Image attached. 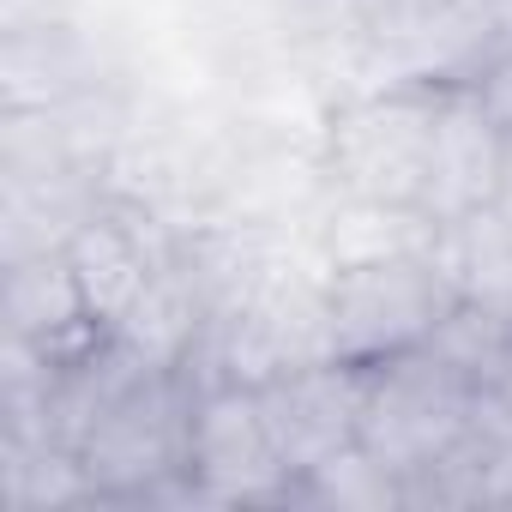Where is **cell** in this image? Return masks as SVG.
Returning <instances> with one entry per match:
<instances>
[{
	"instance_id": "1",
	"label": "cell",
	"mask_w": 512,
	"mask_h": 512,
	"mask_svg": "<svg viewBox=\"0 0 512 512\" xmlns=\"http://www.w3.org/2000/svg\"><path fill=\"white\" fill-rule=\"evenodd\" d=\"M193 356L133 374L103 416L85 428L73 464L91 488V500H163L193 494L187 482V428H193ZM199 500V494H193Z\"/></svg>"
},
{
	"instance_id": "2",
	"label": "cell",
	"mask_w": 512,
	"mask_h": 512,
	"mask_svg": "<svg viewBox=\"0 0 512 512\" xmlns=\"http://www.w3.org/2000/svg\"><path fill=\"white\" fill-rule=\"evenodd\" d=\"M452 308H458V284L446 278L434 253L326 272V344L338 362L356 368H380L392 356L434 344Z\"/></svg>"
},
{
	"instance_id": "3",
	"label": "cell",
	"mask_w": 512,
	"mask_h": 512,
	"mask_svg": "<svg viewBox=\"0 0 512 512\" xmlns=\"http://www.w3.org/2000/svg\"><path fill=\"white\" fill-rule=\"evenodd\" d=\"M476 398H482V386L470 374H458L434 344H422L410 356H392V362L368 368L356 446H368L386 470L416 482L470 434Z\"/></svg>"
},
{
	"instance_id": "4",
	"label": "cell",
	"mask_w": 512,
	"mask_h": 512,
	"mask_svg": "<svg viewBox=\"0 0 512 512\" xmlns=\"http://www.w3.org/2000/svg\"><path fill=\"white\" fill-rule=\"evenodd\" d=\"M434 91L440 79H410V85L356 97L350 109L332 115L326 175L344 199L422 205L428 151H434Z\"/></svg>"
},
{
	"instance_id": "5",
	"label": "cell",
	"mask_w": 512,
	"mask_h": 512,
	"mask_svg": "<svg viewBox=\"0 0 512 512\" xmlns=\"http://www.w3.org/2000/svg\"><path fill=\"white\" fill-rule=\"evenodd\" d=\"M187 482L199 500L241 506V500H290L296 476L272 440L260 386L211 374L199 380L193 398V428H187Z\"/></svg>"
},
{
	"instance_id": "6",
	"label": "cell",
	"mask_w": 512,
	"mask_h": 512,
	"mask_svg": "<svg viewBox=\"0 0 512 512\" xmlns=\"http://www.w3.org/2000/svg\"><path fill=\"white\" fill-rule=\"evenodd\" d=\"M506 169H512V127L494 115L482 85L476 79H440L422 211L434 223H464L476 211H494Z\"/></svg>"
},
{
	"instance_id": "7",
	"label": "cell",
	"mask_w": 512,
	"mask_h": 512,
	"mask_svg": "<svg viewBox=\"0 0 512 512\" xmlns=\"http://www.w3.org/2000/svg\"><path fill=\"white\" fill-rule=\"evenodd\" d=\"M362 398H368V368L338 362V356L302 362L260 386V404H266V422H272V440H278L290 476H308L314 464L356 446Z\"/></svg>"
},
{
	"instance_id": "8",
	"label": "cell",
	"mask_w": 512,
	"mask_h": 512,
	"mask_svg": "<svg viewBox=\"0 0 512 512\" xmlns=\"http://www.w3.org/2000/svg\"><path fill=\"white\" fill-rule=\"evenodd\" d=\"M61 253H67L73 284H79V296H85V308H91L103 338H115L133 320V308L151 296V284L169 266V260H157V247L145 241V229L133 217H121V211L79 217L73 235L61 241Z\"/></svg>"
},
{
	"instance_id": "9",
	"label": "cell",
	"mask_w": 512,
	"mask_h": 512,
	"mask_svg": "<svg viewBox=\"0 0 512 512\" xmlns=\"http://www.w3.org/2000/svg\"><path fill=\"white\" fill-rule=\"evenodd\" d=\"M7 320H13V344L31 350L49 374L79 362L85 350L103 344L79 284H73V266L67 253H37V260H19L13 278H7Z\"/></svg>"
},
{
	"instance_id": "10",
	"label": "cell",
	"mask_w": 512,
	"mask_h": 512,
	"mask_svg": "<svg viewBox=\"0 0 512 512\" xmlns=\"http://www.w3.org/2000/svg\"><path fill=\"white\" fill-rule=\"evenodd\" d=\"M440 229L422 205H386V199H344L326 217V272L332 266H368V260H410V253H434Z\"/></svg>"
},
{
	"instance_id": "11",
	"label": "cell",
	"mask_w": 512,
	"mask_h": 512,
	"mask_svg": "<svg viewBox=\"0 0 512 512\" xmlns=\"http://www.w3.org/2000/svg\"><path fill=\"white\" fill-rule=\"evenodd\" d=\"M434 350H440L458 374H470L482 392H488V386H506V380H512V308L458 296V308H452L446 326L434 332Z\"/></svg>"
},
{
	"instance_id": "12",
	"label": "cell",
	"mask_w": 512,
	"mask_h": 512,
	"mask_svg": "<svg viewBox=\"0 0 512 512\" xmlns=\"http://www.w3.org/2000/svg\"><path fill=\"white\" fill-rule=\"evenodd\" d=\"M290 500H320V506H410V482L398 470H386L368 446H344L338 458H326L308 476H296Z\"/></svg>"
}]
</instances>
